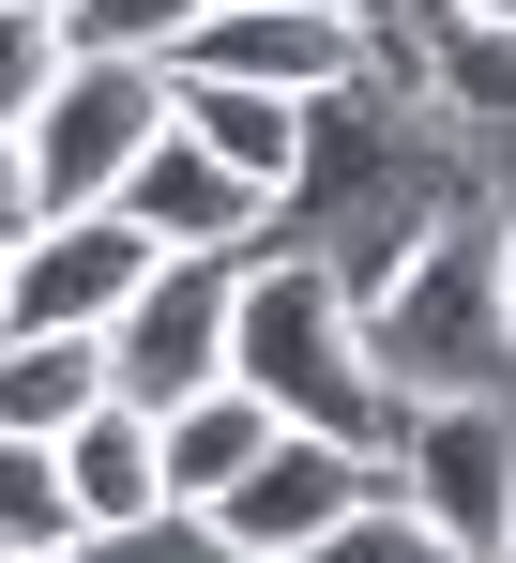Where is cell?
<instances>
[{"label":"cell","instance_id":"7402d4cb","mask_svg":"<svg viewBox=\"0 0 516 563\" xmlns=\"http://www.w3.org/2000/svg\"><path fill=\"white\" fill-rule=\"evenodd\" d=\"M213 15H244V0H213Z\"/></svg>","mask_w":516,"mask_h":563},{"label":"cell","instance_id":"3957f363","mask_svg":"<svg viewBox=\"0 0 516 563\" xmlns=\"http://www.w3.org/2000/svg\"><path fill=\"white\" fill-rule=\"evenodd\" d=\"M168 122H182V77H168V62H61V92L31 107L15 137H31V168H46V213H106Z\"/></svg>","mask_w":516,"mask_h":563},{"label":"cell","instance_id":"7a4b0ae2","mask_svg":"<svg viewBox=\"0 0 516 563\" xmlns=\"http://www.w3.org/2000/svg\"><path fill=\"white\" fill-rule=\"evenodd\" d=\"M228 380H258L289 427H335V442H380V457H395V427H411V396L364 351V289H349V260H319V244H258L244 260Z\"/></svg>","mask_w":516,"mask_h":563},{"label":"cell","instance_id":"9a60e30c","mask_svg":"<svg viewBox=\"0 0 516 563\" xmlns=\"http://www.w3.org/2000/svg\"><path fill=\"white\" fill-rule=\"evenodd\" d=\"M0 549H15V563H61V549H91L77 487H61V442H15V427H0Z\"/></svg>","mask_w":516,"mask_h":563},{"label":"cell","instance_id":"ffe728a7","mask_svg":"<svg viewBox=\"0 0 516 563\" xmlns=\"http://www.w3.org/2000/svg\"><path fill=\"white\" fill-rule=\"evenodd\" d=\"M31 229H46V168H31V137L0 122V260H15Z\"/></svg>","mask_w":516,"mask_h":563},{"label":"cell","instance_id":"277c9868","mask_svg":"<svg viewBox=\"0 0 516 563\" xmlns=\"http://www.w3.org/2000/svg\"><path fill=\"white\" fill-rule=\"evenodd\" d=\"M380 487H395V457H380V442H335V427H273V457H258L228 503H198V518H213V533H228L244 563H304L319 533H349Z\"/></svg>","mask_w":516,"mask_h":563},{"label":"cell","instance_id":"d4e9b609","mask_svg":"<svg viewBox=\"0 0 516 563\" xmlns=\"http://www.w3.org/2000/svg\"><path fill=\"white\" fill-rule=\"evenodd\" d=\"M502 213H516V184H502Z\"/></svg>","mask_w":516,"mask_h":563},{"label":"cell","instance_id":"4fadbf2b","mask_svg":"<svg viewBox=\"0 0 516 563\" xmlns=\"http://www.w3.org/2000/svg\"><path fill=\"white\" fill-rule=\"evenodd\" d=\"M153 427H168V503L198 518V503H228V487H244V472L273 457V427H289V411H273L258 380H213V396L153 411Z\"/></svg>","mask_w":516,"mask_h":563},{"label":"cell","instance_id":"7c38bea8","mask_svg":"<svg viewBox=\"0 0 516 563\" xmlns=\"http://www.w3.org/2000/svg\"><path fill=\"white\" fill-rule=\"evenodd\" d=\"M182 122L244 168V184H273V198H304V168H319V107L304 92H244V77H182Z\"/></svg>","mask_w":516,"mask_h":563},{"label":"cell","instance_id":"d6986e66","mask_svg":"<svg viewBox=\"0 0 516 563\" xmlns=\"http://www.w3.org/2000/svg\"><path fill=\"white\" fill-rule=\"evenodd\" d=\"M61 563H244L213 518H153V533H91V549H61Z\"/></svg>","mask_w":516,"mask_h":563},{"label":"cell","instance_id":"6da1fadb","mask_svg":"<svg viewBox=\"0 0 516 563\" xmlns=\"http://www.w3.org/2000/svg\"><path fill=\"white\" fill-rule=\"evenodd\" d=\"M364 351L395 396H516V213L502 184H456L364 289Z\"/></svg>","mask_w":516,"mask_h":563},{"label":"cell","instance_id":"52a82bcc","mask_svg":"<svg viewBox=\"0 0 516 563\" xmlns=\"http://www.w3.org/2000/svg\"><path fill=\"white\" fill-rule=\"evenodd\" d=\"M168 77H244V92H304V107H335L380 77V46L349 31L335 0H244V15H198V46H182Z\"/></svg>","mask_w":516,"mask_h":563},{"label":"cell","instance_id":"44dd1931","mask_svg":"<svg viewBox=\"0 0 516 563\" xmlns=\"http://www.w3.org/2000/svg\"><path fill=\"white\" fill-rule=\"evenodd\" d=\"M0 335H15V260H0Z\"/></svg>","mask_w":516,"mask_h":563},{"label":"cell","instance_id":"5bb4252c","mask_svg":"<svg viewBox=\"0 0 516 563\" xmlns=\"http://www.w3.org/2000/svg\"><path fill=\"white\" fill-rule=\"evenodd\" d=\"M106 411V335H0V427L15 442H61Z\"/></svg>","mask_w":516,"mask_h":563},{"label":"cell","instance_id":"cb8c5ba5","mask_svg":"<svg viewBox=\"0 0 516 563\" xmlns=\"http://www.w3.org/2000/svg\"><path fill=\"white\" fill-rule=\"evenodd\" d=\"M502 563H516V533H502Z\"/></svg>","mask_w":516,"mask_h":563},{"label":"cell","instance_id":"9c48e42d","mask_svg":"<svg viewBox=\"0 0 516 563\" xmlns=\"http://www.w3.org/2000/svg\"><path fill=\"white\" fill-rule=\"evenodd\" d=\"M122 213H137V229H153L168 260H258V229H273L289 198H273V184H244V168H228V153H213L198 122H168V137L137 153Z\"/></svg>","mask_w":516,"mask_h":563},{"label":"cell","instance_id":"ba28073f","mask_svg":"<svg viewBox=\"0 0 516 563\" xmlns=\"http://www.w3.org/2000/svg\"><path fill=\"white\" fill-rule=\"evenodd\" d=\"M153 229L106 198V213H46L31 244H15V335H106L137 289H153Z\"/></svg>","mask_w":516,"mask_h":563},{"label":"cell","instance_id":"8992f818","mask_svg":"<svg viewBox=\"0 0 516 563\" xmlns=\"http://www.w3.org/2000/svg\"><path fill=\"white\" fill-rule=\"evenodd\" d=\"M395 487H411L471 563H502V533H516V396H411Z\"/></svg>","mask_w":516,"mask_h":563},{"label":"cell","instance_id":"5b68a950","mask_svg":"<svg viewBox=\"0 0 516 563\" xmlns=\"http://www.w3.org/2000/svg\"><path fill=\"white\" fill-rule=\"evenodd\" d=\"M228 320H244V260H153V289L106 320V396L182 411L228 380Z\"/></svg>","mask_w":516,"mask_h":563},{"label":"cell","instance_id":"484cf974","mask_svg":"<svg viewBox=\"0 0 516 563\" xmlns=\"http://www.w3.org/2000/svg\"><path fill=\"white\" fill-rule=\"evenodd\" d=\"M0 563H15V549H0Z\"/></svg>","mask_w":516,"mask_h":563},{"label":"cell","instance_id":"603a6c76","mask_svg":"<svg viewBox=\"0 0 516 563\" xmlns=\"http://www.w3.org/2000/svg\"><path fill=\"white\" fill-rule=\"evenodd\" d=\"M486 15H516V0H486Z\"/></svg>","mask_w":516,"mask_h":563},{"label":"cell","instance_id":"ac0fdd59","mask_svg":"<svg viewBox=\"0 0 516 563\" xmlns=\"http://www.w3.org/2000/svg\"><path fill=\"white\" fill-rule=\"evenodd\" d=\"M61 0H0V122H31V107L61 92Z\"/></svg>","mask_w":516,"mask_h":563},{"label":"cell","instance_id":"8fae6325","mask_svg":"<svg viewBox=\"0 0 516 563\" xmlns=\"http://www.w3.org/2000/svg\"><path fill=\"white\" fill-rule=\"evenodd\" d=\"M61 487H77L91 533H153V518H182V503H168V427H153L137 396H106L91 427H61Z\"/></svg>","mask_w":516,"mask_h":563},{"label":"cell","instance_id":"2e32d148","mask_svg":"<svg viewBox=\"0 0 516 563\" xmlns=\"http://www.w3.org/2000/svg\"><path fill=\"white\" fill-rule=\"evenodd\" d=\"M213 0H61V46L77 62H182Z\"/></svg>","mask_w":516,"mask_h":563},{"label":"cell","instance_id":"e0dca14e","mask_svg":"<svg viewBox=\"0 0 516 563\" xmlns=\"http://www.w3.org/2000/svg\"><path fill=\"white\" fill-rule=\"evenodd\" d=\"M304 563H471V549L440 533V518H426V503H411V487H380V503H364L349 533H319V549H304Z\"/></svg>","mask_w":516,"mask_h":563},{"label":"cell","instance_id":"30bf717a","mask_svg":"<svg viewBox=\"0 0 516 563\" xmlns=\"http://www.w3.org/2000/svg\"><path fill=\"white\" fill-rule=\"evenodd\" d=\"M426 122H456L486 168L516 184V15H486V0H426Z\"/></svg>","mask_w":516,"mask_h":563}]
</instances>
